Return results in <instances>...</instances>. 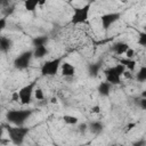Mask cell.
<instances>
[{
    "instance_id": "1",
    "label": "cell",
    "mask_w": 146,
    "mask_h": 146,
    "mask_svg": "<svg viewBox=\"0 0 146 146\" xmlns=\"http://www.w3.org/2000/svg\"><path fill=\"white\" fill-rule=\"evenodd\" d=\"M7 131H8L10 141L16 146H21L24 143L26 135L30 132V129L26 127H23V125H21V127L16 125V127H8Z\"/></svg>"
},
{
    "instance_id": "25",
    "label": "cell",
    "mask_w": 146,
    "mask_h": 146,
    "mask_svg": "<svg viewBox=\"0 0 146 146\" xmlns=\"http://www.w3.org/2000/svg\"><path fill=\"white\" fill-rule=\"evenodd\" d=\"M139 105H140V107H141L143 110H145V111H146V99H145V98H141V99H140Z\"/></svg>"
},
{
    "instance_id": "18",
    "label": "cell",
    "mask_w": 146,
    "mask_h": 146,
    "mask_svg": "<svg viewBox=\"0 0 146 146\" xmlns=\"http://www.w3.org/2000/svg\"><path fill=\"white\" fill-rule=\"evenodd\" d=\"M47 41H48V38H47V36H36V38H34V39L32 40V43H33L34 48H36V47L46 46Z\"/></svg>"
},
{
    "instance_id": "22",
    "label": "cell",
    "mask_w": 146,
    "mask_h": 146,
    "mask_svg": "<svg viewBox=\"0 0 146 146\" xmlns=\"http://www.w3.org/2000/svg\"><path fill=\"white\" fill-rule=\"evenodd\" d=\"M137 42H138L139 46L146 47V33H145V32H140V33H139V36H138Z\"/></svg>"
},
{
    "instance_id": "29",
    "label": "cell",
    "mask_w": 146,
    "mask_h": 146,
    "mask_svg": "<svg viewBox=\"0 0 146 146\" xmlns=\"http://www.w3.org/2000/svg\"><path fill=\"white\" fill-rule=\"evenodd\" d=\"M141 98H145L146 99V89L141 91Z\"/></svg>"
},
{
    "instance_id": "6",
    "label": "cell",
    "mask_w": 146,
    "mask_h": 146,
    "mask_svg": "<svg viewBox=\"0 0 146 146\" xmlns=\"http://www.w3.org/2000/svg\"><path fill=\"white\" fill-rule=\"evenodd\" d=\"M35 82H31L26 86H24L23 88L19 89L18 91V96H19V102L22 105H27L31 103V99H32V95L34 94V90H35Z\"/></svg>"
},
{
    "instance_id": "11",
    "label": "cell",
    "mask_w": 146,
    "mask_h": 146,
    "mask_svg": "<svg viewBox=\"0 0 146 146\" xmlns=\"http://www.w3.org/2000/svg\"><path fill=\"white\" fill-rule=\"evenodd\" d=\"M111 89H112V84L110 82H107V81H104V82H100V84L98 86V89L97 90H98V92H99L100 96L106 97V96L110 95Z\"/></svg>"
},
{
    "instance_id": "2",
    "label": "cell",
    "mask_w": 146,
    "mask_h": 146,
    "mask_svg": "<svg viewBox=\"0 0 146 146\" xmlns=\"http://www.w3.org/2000/svg\"><path fill=\"white\" fill-rule=\"evenodd\" d=\"M31 115H32V110H11L7 113L6 117L9 122L21 127Z\"/></svg>"
},
{
    "instance_id": "7",
    "label": "cell",
    "mask_w": 146,
    "mask_h": 146,
    "mask_svg": "<svg viewBox=\"0 0 146 146\" xmlns=\"http://www.w3.org/2000/svg\"><path fill=\"white\" fill-rule=\"evenodd\" d=\"M33 56V51L29 50V51H24L21 55H18V57L15 58L14 60V66L18 70H25L29 67L30 63H31V58Z\"/></svg>"
},
{
    "instance_id": "3",
    "label": "cell",
    "mask_w": 146,
    "mask_h": 146,
    "mask_svg": "<svg viewBox=\"0 0 146 146\" xmlns=\"http://www.w3.org/2000/svg\"><path fill=\"white\" fill-rule=\"evenodd\" d=\"M125 72V67L121 64H116L115 66L108 67L104 71L105 79L111 84H119L121 82V76Z\"/></svg>"
},
{
    "instance_id": "20",
    "label": "cell",
    "mask_w": 146,
    "mask_h": 146,
    "mask_svg": "<svg viewBox=\"0 0 146 146\" xmlns=\"http://www.w3.org/2000/svg\"><path fill=\"white\" fill-rule=\"evenodd\" d=\"M63 121H64L66 124L73 125V124H76V123H78L79 119H78L76 116H74V115H64V116H63Z\"/></svg>"
},
{
    "instance_id": "24",
    "label": "cell",
    "mask_w": 146,
    "mask_h": 146,
    "mask_svg": "<svg viewBox=\"0 0 146 146\" xmlns=\"http://www.w3.org/2000/svg\"><path fill=\"white\" fill-rule=\"evenodd\" d=\"M90 113H91V114H99V113H100V106H99V105L92 106L91 110H90Z\"/></svg>"
},
{
    "instance_id": "12",
    "label": "cell",
    "mask_w": 146,
    "mask_h": 146,
    "mask_svg": "<svg viewBox=\"0 0 146 146\" xmlns=\"http://www.w3.org/2000/svg\"><path fill=\"white\" fill-rule=\"evenodd\" d=\"M119 64L123 65L125 67L127 71H130V72H133L135 68H136V60L133 59H129V58H120L119 59Z\"/></svg>"
},
{
    "instance_id": "21",
    "label": "cell",
    "mask_w": 146,
    "mask_h": 146,
    "mask_svg": "<svg viewBox=\"0 0 146 146\" xmlns=\"http://www.w3.org/2000/svg\"><path fill=\"white\" fill-rule=\"evenodd\" d=\"M34 97H35V99H38V100H42V99H44L43 90H42L41 88L36 87V88H35V90H34Z\"/></svg>"
},
{
    "instance_id": "28",
    "label": "cell",
    "mask_w": 146,
    "mask_h": 146,
    "mask_svg": "<svg viewBox=\"0 0 146 146\" xmlns=\"http://www.w3.org/2000/svg\"><path fill=\"white\" fill-rule=\"evenodd\" d=\"M123 76H124L125 79H131V78H132L131 72H130V71H127V70H125V72L123 73Z\"/></svg>"
},
{
    "instance_id": "27",
    "label": "cell",
    "mask_w": 146,
    "mask_h": 146,
    "mask_svg": "<svg viewBox=\"0 0 146 146\" xmlns=\"http://www.w3.org/2000/svg\"><path fill=\"white\" fill-rule=\"evenodd\" d=\"M133 127H136V123H135V122H133V123H129V124L127 125V128H125V131L128 132V131L132 130V129H133Z\"/></svg>"
},
{
    "instance_id": "26",
    "label": "cell",
    "mask_w": 146,
    "mask_h": 146,
    "mask_svg": "<svg viewBox=\"0 0 146 146\" xmlns=\"http://www.w3.org/2000/svg\"><path fill=\"white\" fill-rule=\"evenodd\" d=\"M6 26V18H0V30H3Z\"/></svg>"
},
{
    "instance_id": "5",
    "label": "cell",
    "mask_w": 146,
    "mask_h": 146,
    "mask_svg": "<svg viewBox=\"0 0 146 146\" xmlns=\"http://www.w3.org/2000/svg\"><path fill=\"white\" fill-rule=\"evenodd\" d=\"M62 63H63V57H57V58L44 62L41 66V74L46 76H52L57 74L58 70L62 66Z\"/></svg>"
},
{
    "instance_id": "31",
    "label": "cell",
    "mask_w": 146,
    "mask_h": 146,
    "mask_svg": "<svg viewBox=\"0 0 146 146\" xmlns=\"http://www.w3.org/2000/svg\"><path fill=\"white\" fill-rule=\"evenodd\" d=\"M143 32H145V33H146V25L144 26V31H143Z\"/></svg>"
},
{
    "instance_id": "17",
    "label": "cell",
    "mask_w": 146,
    "mask_h": 146,
    "mask_svg": "<svg viewBox=\"0 0 146 146\" xmlns=\"http://www.w3.org/2000/svg\"><path fill=\"white\" fill-rule=\"evenodd\" d=\"M38 5H40V2L38 0H26L24 2V7L27 11H34L36 9Z\"/></svg>"
},
{
    "instance_id": "30",
    "label": "cell",
    "mask_w": 146,
    "mask_h": 146,
    "mask_svg": "<svg viewBox=\"0 0 146 146\" xmlns=\"http://www.w3.org/2000/svg\"><path fill=\"white\" fill-rule=\"evenodd\" d=\"M54 146H62V145H58V144H54ZM76 146H81V145H76Z\"/></svg>"
},
{
    "instance_id": "9",
    "label": "cell",
    "mask_w": 146,
    "mask_h": 146,
    "mask_svg": "<svg viewBox=\"0 0 146 146\" xmlns=\"http://www.w3.org/2000/svg\"><path fill=\"white\" fill-rule=\"evenodd\" d=\"M60 70H62V75H63V76H66V78L73 76V75L75 74V67H74L72 64L67 63V62L62 63Z\"/></svg>"
},
{
    "instance_id": "4",
    "label": "cell",
    "mask_w": 146,
    "mask_h": 146,
    "mask_svg": "<svg viewBox=\"0 0 146 146\" xmlns=\"http://www.w3.org/2000/svg\"><path fill=\"white\" fill-rule=\"evenodd\" d=\"M91 3H87L82 7H76L73 9V14L71 17V23L74 25L78 24H83L88 21V16H89V10H90Z\"/></svg>"
},
{
    "instance_id": "10",
    "label": "cell",
    "mask_w": 146,
    "mask_h": 146,
    "mask_svg": "<svg viewBox=\"0 0 146 146\" xmlns=\"http://www.w3.org/2000/svg\"><path fill=\"white\" fill-rule=\"evenodd\" d=\"M129 48H130V47L128 46V43L122 42V41L116 42V43H114V44L112 46V50H113L116 55H124Z\"/></svg>"
},
{
    "instance_id": "16",
    "label": "cell",
    "mask_w": 146,
    "mask_h": 146,
    "mask_svg": "<svg viewBox=\"0 0 146 146\" xmlns=\"http://www.w3.org/2000/svg\"><path fill=\"white\" fill-rule=\"evenodd\" d=\"M102 67V63H94V64H90L88 66V72L91 76H97V74L99 73V70Z\"/></svg>"
},
{
    "instance_id": "15",
    "label": "cell",
    "mask_w": 146,
    "mask_h": 146,
    "mask_svg": "<svg viewBox=\"0 0 146 146\" xmlns=\"http://www.w3.org/2000/svg\"><path fill=\"white\" fill-rule=\"evenodd\" d=\"M89 129H90V131H91L92 133L98 135V133H100L102 130H103V123H102L100 121H94V122L90 123Z\"/></svg>"
},
{
    "instance_id": "19",
    "label": "cell",
    "mask_w": 146,
    "mask_h": 146,
    "mask_svg": "<svg viewBox=\"0 0 146 146\" xmlns=\"http://www.w3.org/2000/svg\"><path fill=\"white\" fill-rule=\"evenodd\" d=\"M136 79H137L139 82L146 81V66H141V67L139 68V71H138L137 74H136Z\"/></svg>"
},
{
    "instance_id": "13",
    "label": "cell",
    "mask_w": 146,
    "mask_h": 146,
    "mask_svg": "<svg viewBox=\"0 0 146 146\" xmlns=\"http://www.w3.org/2000/svg\"><path fill=\"white\" fill-rule=\"evenodd\" d=\"M10 48H11V40L6 38V36H1V39H0V49H1V51L7 52Z\"/></svg>"
},
{
    "instance_id": "32",
    "label": "cell",
    "mask_w": 146,
    "mask_h": 146,
    "mask_svg": "<svg viewBox=\"0 0 146 146\" xmlns=\"http://www.w3.org/2000/svg\"><path fill=\"white\" fill-rule=\"evenodd\" d=\"M143 146H146V144H145V145H143Z\"/></svg>"
},
{
    "instance_id": "8",
    "label": "cell",
    "mask_w": 146,
    "mask_h": 146,
    "mask_svg": "<svg viewBox=\"0 0 146 146\" xmlns=\"http://www.w3.org/2000/svg\"><path fill=\"white\" fill-rule=\"evenodd\" d=\"M121 17L120 13H107L100 16V23L104 30H107L110 26H112L116 21H119V18Z\"/></svg>"
},
{
    "instance_id": "23",
    "label": "cell",
    "mask_w": 146,
    "mask_h": 146,
    "mask_svg": "<svg viewBox=\"0 0 146 146\" xmlns=\"http://www.w3.org/2000/svg\"><path fill=\"white\" fill-rule=\"evenodd\" d=\"M124 55H125V58L132 59V58H133V56H135V50H133L132 48H129V49L127 50V52H125Z\"/></svg>"
},
{
    "instance_id": "14",
    "label": "cell",
    "mask_w": 146,
    "mask_h": 146,
    "mask_svg": "<svg viewBox=\"0 0 146 146\" xmlns=\"http://www.w3.org/2000/svg\"><path fill=\"white\" fill-rule=\"evenodd\" d=\"M46 55H48V49L46 46H42V47H36L34 48L33 50V56L35 58H43Z\"/></svg>"
}]
</instances>
